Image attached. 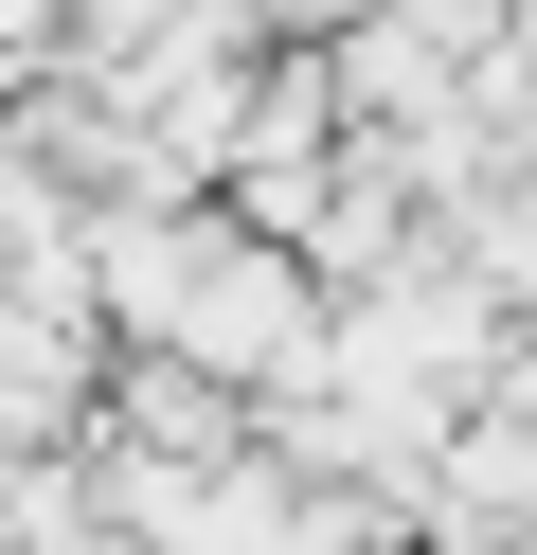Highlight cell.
Listing matches in <instances>:
<instances>
[]
</instances>
